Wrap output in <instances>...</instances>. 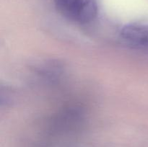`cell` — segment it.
<instances>
[{
  "label": "cell",
  "instance_id": "1",
  "mask_svg": "<svg viewBox=\"0 0 148 147\" xmlns=\"http://www.w3.org/2000/svg\"><path fill=\"white\" fill-rule=\"evenodd\" d=\"M56 8L71 20L86 23L94 20L98 13L95 0H54Z\"/></svg>",
  "mask_w": 148,
  "mask_h": 147
},
{
  "label": "cell",
  "instance_id": "2",
  "mask_svg": "<svg viewBox=\"0 0 148 147\" xmlns=\"http://www.w3.org/2000/svg\"><path fill=\"white\" fill-rule=\"evenodd\" d=\"M121 35L127 43L148 49V24L134 22L126 24L121 30Z\"/></svg>",
  "mask_w": 148,
  "mask_h": 147
}]
</instances>
